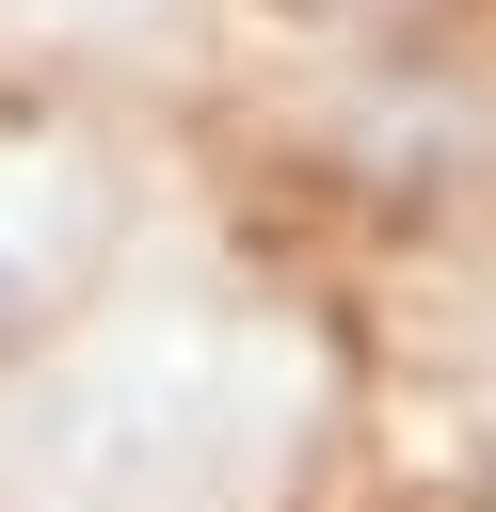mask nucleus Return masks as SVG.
Segmentation results:
<instances>
[{"mask_svg": "<svg viewBox=\"0 0 496 512\" xmlns=\"http://www.w3.org/2000/svg\"><path fill=\"white\" fill-rule=\"evenodd\" d=\"M0 320H32V240L0 224Z\"/></svg>", "mask_w": 496, "mask_h": 512, "instance_id": "obj_1", "label": "nucleus"}]
</instances>
